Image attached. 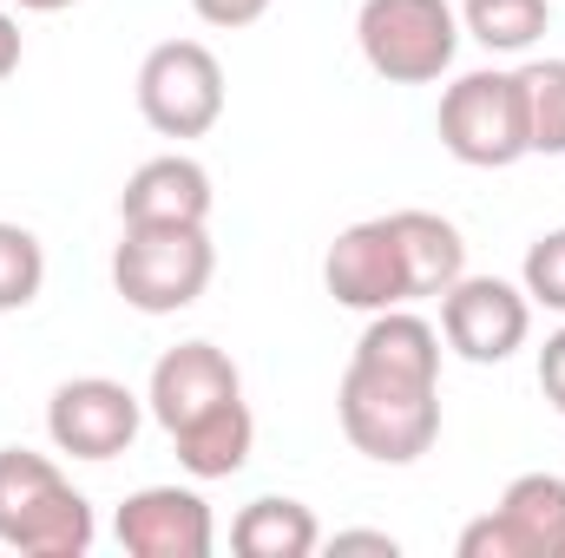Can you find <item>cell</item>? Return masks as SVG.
I'll return each instance as SVG.
<instances>
[{
    "instance_id": "1",
    "label": "cell",
    "mask_w": 565,
    "mask_h": 558,
    "mask_svg": "<svg viewBox=\"0 0 565 558\" xmlns=\"http://www.w3.org/2000/svg\"><path fill=\"white\" fill-rule=\"evenodd\" d=\"M335 415L355 453L382 466H415L440 440V329L415 309L369 315L342 368Z\"/></svg>"
},
{
    "instance_id": "23",
    "label": "cell",
    "mask_w": 565,
    "mask_h": 558,
    "mask_svg": "<svg viewBox=\"0 0 565 558\" xmlns=\"http://www.w3.org/2000/svg\"><path fill=\"white\" fill-rule=\"evenodd\" d=\"M329 552H388L395 558V539H388V533H335Z\"/></svg>"
},
{
    "instance_id": "7",
    "label": "cell",
    "mask_w": 565,
    "mask_h": 558,
    "mask_svg": "<svg viewBox=\"0 0 565 558\" xmlns=\"http://www.w3.org/2000/svg\"><path fill=\"white\" fill-rule=\"evenodd\" d=\"M322 289H329L342 309H362V315L408 309V302H415V270H408V250H402L395 217H362V224H349V230L329 244V257H322Z\"/></svg>"
},
{
    "instance_id": "10",
    "label": "cell",
    "mask_w": 565,
    "mask_h": 558,
    "mask_svg": "<svg viewBox=\"0 0 565 558\" xmlns=\"http://www.w3.org/2000/svg\"><path fill=\"white\" fill-rule=\"evenodd\" d=\"M460 558H565V480L520 473L500 506L460 533Z\"/></svg>"
},
{
    "instance_id": "25",
    "label": "cell",
    "mask_w": 565,
    "mask_h": 558,
    "mask_svg": "<svg viewBox=\"0 0 565 558\" xmlns=\"http://www.w3.org/2000/svg\"><path fill=\"white\" fill-rule=\"evenodd\" d=\"M26 13H60V7H73V0H20Z\"/></svg>"
},
{
    "instance_id": "5",
    "label": "cell",
    "mask_w": 565,
    "mask_h": 558,
    "mask_svg": "<svg viewBox=\"0 0 565 558\" xmlns=\"http://www.w3.org/2000/svg\"><path fill=\"white\" fill-rule=\"evenodd\" d=\"M355 46L388 86H427L460 53V13L447 0H362Z\"/></svg>"
},
{
    "instance_id": "24",
    "label": "cell",
    "mask_w": 565,
    "mask_h": 558,
    "mask_svg": "<svg viewBox=\"0 0 565 558\" xmlns=\"http://www.w3.org/2000/svg\"><path fill=\"white\" fill-rule=\"evenodd\" d=\"M13 66H20V20L0 7V79H7Z\"/></svg>"
},
{
    "instance_id": "8",
    "label": "cell",
    "mask_w": 565,
    "mask_h": 558,
    "mask_svg": "<svg viewBox=\"0 0 565 558\" xmlns=\"http://www.w3.org/2000/svg\"><path fill=\"white\" fill-rule=\"evenodd\" d=\"M526 335H533V296L520 282L460 277L454 289H440V342L460 362L493 368L513 348H526Z\"/></svg>"
},
{
    "instance_id": "18",
    "label": "cell",
    "mask_w": 565,
    "mask_h": 558,
    "mask_svg": "<svg viewBox=\"0 0 565 558\" xmlns=\"http://www.w3.org/2000/svg\"><path fill=\"white\" fill-rule=\"evenodd\" d=\"M460 26L487 46V53H526L546 33V0H467Z\"/></svg>"
},
{
    "instance_id": "19",
    "label": "cell",
    "mask_w": 565,
    "mask_h": 558,
    "mask_svg": "<svg viewBox=\"0 0 565 558\" xmlns=\"http://www.w3.org/2000/svg\"><path fill=\"white\" fill-rule=\"evenodd\" d=\"M46 282V250L26 224H7L0 217V315L7 309H26Z\"/></svg>"
},
{
    "instance_id": "4",
    "label": "cell",
    "mask_w": 565,
    "mask_h": 558,
    "mask_svg": "<svg viewBox=\"0 0 565 558\" xmlns=\"http://www.w3.org/2000/svg\"><path fill=\"white\" fill-rule=\"evenodd\" d=\"M434 132L447 144V158L473 164V171H507L520 158H533L526 144V99H520V73H460L440 93V119Z\"/></svg>"
},
{
    "instance_id": "9",
    "label": "cell",
    "mask_w": 565,
    "mask_h": 558,
    "mask_svg": "<svg viewBox=\"0 0 565 558\" xmlns=\"http://www.w3.org/2000/svg\"><path fill=\"white\" fill-rule=\"evenodd\" d=\"M237 401H244V375H237V362L217 342H178V348H164L151 362L145 408H151V420L171 440L191 433V427H204V420H217L224 408H237Z\"/></svg>"
},
{
    "instance_id": "6",
    "label": "cell",
    "mask_w": 565,
    "mask_h": 558,
    "mask_svg": "<svg viewBox=\"0 0 565 558\" xmlns=\"http://www.w3.org/2000/svg\"><path fill=\"white\" fill-rule=\"evenodd\" d=\"M139 112L158 139H204L224 119V66L204 40H164L139 66Z\"/></svg>"
},
{
    "instance_id": "11",
    "label": "cell",
    "mask_w": 565,
    "mask_h": 558,
    "mask_svg": "<svg viewBox=\"0 0 565 558\" xmlns=\"http://www.w3.org/2000/svg\"><path fill=\"white\" fill-rule=\"evenodd\" d=\"M139 420H145V401L113 375H73L46 401V433L73 460H119L139 440Z\"/></svg>"
},
{
    "instance_id": "16",
    "label": "cell",
    "mask_w": 565,
    "mask_h": 558,
    "mask_svg": "<svg viewBox=\"0 0 565 558\" xmlns=\"http://www.w3.org/2000/svg\"><path fill=\"white\" fill-rule=\"evenodd\" d=\"M171 447H178V466H184L191 480H231V473H244V460H250V447H257L250 401H237V408H224L217 420L178 433Z\"/></svg>"
},
{
    "instance_id": "14",
    "label": "cell",
    "mask_w": 565,
    "mask_h": 558,
    "mask_svg": "<svg viewBox=\"0 0 565 558\" xmlns=\"http://www.w3.org/2000/svg\"><path fill=\"white\" fill-rule=\"evenodd\" d=\"M322 546V526L302 500H282V493H264L250 500L237 519H231V552L237 558H309Z\"/></svg>"
},
{
    "instance_id": "21",
    "label": "cell",
    "mask_w": 565,
    "mask_h": 558,
    "mask_svg": "<svg viewBox=\"0 0 565 558\" xmlns=\"http://www.w3.org/2000/svg\"><path fill=\"white\" fill-rule=\"evenodd\" d=\"M191 7H198V20H204V26H224V33L257 26V20L270 13V0H191Z\"/></svg>"
},
{
    "instance_id": "17",
    "label": "cell",
    "mask_w": 565,
    "mask_h": 558,
    "mask_svg": "<svg viewBox=\"0 0 565 558\" xmlns=\"http://www.w3.org/2000/svg\"><path fill=\"white\" fill-rule=\"evenodd\" d=\"M520 99H526V144L540 158H565V60H526Z\"/></svg>"
},
{
    "instance_id": "13",
    "label": "cell",
    "mask_w": 565,
    "mask_h": 558,
    "mask_svg": "<svg viewBox=\"0 0 565 558\" xmlns=\"http://www.w3.org/2000/svg\"><path fill=\"white\" fill-rule=\"evenodd\" d=\"M119 224H211V171L184 151L145 158L119 191Z\"/></svg>"
},
{
    "instance_id": "20",
    "label": "cell",
    "mask_w": 565,
    "mask_h": 558,
    "mask_svg": "<svg viewBox=\"0 0 565 558\" xmlns=\"http://www.w3.org/2000/svg\"><path fill=\"white\" fill-rule=\"evenodd\" d=\"M520 289H526L540 309L565 315V230H546V237L526 250V264H520Z\"/></svg>"
},
{
    "instance_id": "15",
    "label": "cell",
    "mask_w": 565,
    "mask_h": 558,
    "mask_svg": "<svg viewBox=\"0 0 565 558\" xmlns=\"http://www.w3.org/2000/svg\"><path fill=\"white\" fill-rule=\"evenodd\" d=\"M395 230H402V250H408V270H415V302L422 296H440L467 277V244L447 217L434 211H388Z\"/></svg>"
},
{
    "instance_id": "12",
    "label": "cell",
    "mask_w": 565,
    "mask_h": 558,
    "mask_svg": "<svg viewBox=\"0 0 565 558\" xmlns=\"http://www.w3.org/2000/svg\"><path fill=\"white\" fill-rule=\"evenodd\" d=\"M113 533L132 558H211L217 546V519L198 486H139L119 506Z\"/></svg>"
},
{
    "instance_id": "3",
    "label": "cell",
    "mask_w": 565,
    "mask_h": 558,
    "mask_svg": "<svg viewBox=\"0 0 565 558\" xmlns=\"http://www.w3.org/2000/svg\"><path fill=\"white\" fill-rule=\"evenodd\" d=\"M217 270V250L204 224H126L113 250V289L139 315H178L191 309Z\"/></svg>"
},
{
    "instance_id": "2",
    "label": "cell",
    "mask_w": 565,
    "mask_h": 558,
    "mask_svg": "<svg viewBox=\"0 0 565 558\" xmlns=\"http://www.w3.org/2000/svg\"><path fill=\"white\" fill-rule=\"evenodd\" d=\"M0 546L20 558L93 552V500L26 447H0Z\"/></svg>"
},
{
    "instance_id": "22",
    "label": "cell",
    "mask_w": 565,
    "mask_h": 558,
    "mask_svg": "<svg viewBox=\"0 0 565 558\" xmlns=\"http://www.w3.org/2000/svg\"><path fill=\"white\" fill-rule=\"evenodd\" d=\"M540 395L565 415V329H553L546 348H540Z\"/></svg>"
}]
</instances>
